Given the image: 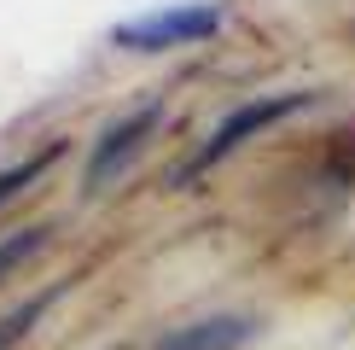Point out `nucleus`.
Returning a JSON list of instances; mask_svg holds the SVG:
<instances>
[{
  "instance_id": "obj_2",
  "label": "nucleus",
  "mask_w": 355,
  "mask_h": 350,
  "mask_svg": "<svg viewBox=\"0 0 355 350\" xmlns=\"http://www.w3.org/2000/svg\"><path fill=\"white\" fill-rule=\"evenodd\" d=\"M221 24H227V6L221 0H175V6L123 18L111 29V47H123V53H175V47H198V41L221 35Z\"/></svg>"
},
{
  "instance_id": "obj_6",
  "label": "nucleus",
  "mask_w": 355,
  "mask_h": 350,
  "mask_svg": "<svg viewBox=\"0 0 355 350\" xmlns=\"http://www.w3.org/2000/svg\"><path fill=\"white\" fill-rule=\"evenodd\" d=\"M58 152H64V140H53L47 152H35V158H24V164H12V169H0V204H12L24 193V187H35L41 175H47L53 164H58Z\"/></svg>"
},
{
  "instance_id": "obj_3",
  "label": "nucleus",
  "mask_w": 355,
  "mask_h": 350,
  "mask_svg": "<svg viewBox=\"0 0 355 350\" xmlns=\"http://www.w3.org/2000/svg\"><path fill=\"white\" fill-rule=\"evenodd\" d=\"M157 99H146V106H135V111H123L116 123H105V135L94 140V152H87V169H82V193H105V181L116 169L128 164V158L140 152V140L152 135V123H157Z\"/></svg>"
},
{
  "instance_id": "obj_7",
  "label": "nucleus",
  "mask_w": 355,
  "mask_h": 350,
  "mask_svg": "<svg viewBox=\"0 0 355 350\" xmlns=\"http://www.w3.org/2000/svg\"><path fill=\"white\" fill-rule=\"evenodd\" d=\"M47 240H53V228H47V222H35V228H12L6 240H0V274H12L24 257H35Z\"/></svg>"
},
{
  "instance_id": "obj_4",
  "label": "nucleus",
  "mask_w": 355,
  "mask_h": 350,
  "mask_svg": "<svg viewBox=\"0 0 355 350\" xmlns=\"http://www.w3.org/2000/svg\"><path fill=\"white\" fill-rule=\"evenodd\" d=\"M257 333H262L257 315H204V321H187V327L164 333L152 350H245Z\"/></svg>"
},
{
  "instance_id": "obj_5",
  "label": "nucleus",
  "mask_w": 355,
  "mask_h": 350,
  "mask_svg": "<svg viewBox=\"0 0 355 350\" xmlns=\"http://www.w3.org/2000/svg\"><path fill=\"white\" fill-rule=\"evenodd\" d=\"M64 286H70V281H53L47 292H35V298H24L18 310H6V315H0V350H12V344H24L29 333L41 327V315H47L53 303L64 298Z\"/></svg>"
},
{
  "instance_id": "obj_1",
  "label": "nucleus",
  "mask_w": 355,
  "mask_h": 350,
  "mask_svg": "<svg viewBox=\"0 0 355 350\" xmlns=\"http://www.w3.org/2000/svg\"><path fill=\"white\" fill-rule=\"evenodd\" d=\"M309 106H315V94H309V88H291V94H262V99H245V106H233V111H227V117H221V123L210 128V140H204L198 152H192L187 164L169 175V187L198 181L204 169H216L221 158H233L245 140L268 135L274 123H286V117H297V111H309Z\"/></svg>"
}]
</instances>
